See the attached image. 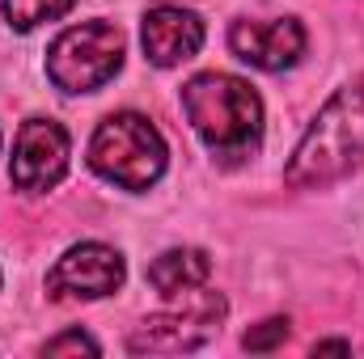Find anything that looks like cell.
<instances>
[{
    "mask_svg": "<svg viewBox=\"0 0 364 359\" xmlns=\"http://www.w3.org/2000/svg\"><path fill=\"white\" fill-rule=\"evenodd\" d=\"M73 4H77V0H4V17H9L13 30L30 34V30H38L43 21L64 17Z\"/></svg>",
    "mask_w": 364,
    "mask_h": 359,
    "instance_id": "cell-11",
    "label": "cell"
},
{
    "mask_svg": "<svg viewBox=\"0 0 364 359\" xmlns=\"http://www.w3.org/2000/svg\"><path fill=\"white\" fill-rule=\"evenodd\" d=\"M166 157L170 153L161 131L136 110L102 118L90 140V170L97 178L114 182L119 190H149L166 174Z\"/></svg>",
    "mask_w": 364,
    "mask_h": 359,
    "instance_id": "cell-3",
    "label": "cell"
},
{
    "mask_svg": "<svg viewBox=\"0 0 364 359\" xmlns=\"http://www.w3.org/2000/svg\"><path fill=\"white\" fill-rule=\"evenodd\" d=\"M123 279H127V267L119 250L102 241H81L47 270V296L51 300H102V296H114Z\"/></svg>",
    "mask_w": 364,
    "mask_h": 359,
    "instance_id": "cell-7",
    "label": "cell"
},
{
    "mask_svg": "<svg viewBox=\"0 0 364 359\" xmlns=\"http://www.w3.org/2000/svg\"><path fill=\"white\" fill-rule=\"evenodd\" d=\"M208 275H212V263H208V254L195 250V245L166 250V254H157V258L149 263V283H153L166 300H174V296L191 292V287H203Z\"/></svg>",
    "mask_w": 364,
    "mask_h": 359,
    "instance_id": "cell-10",
    "label": "cell"
},
{
    "mask_svg": "<svg viewBox=\"0 0 364 359\" xmlns=\"http://www.w3.org/2000/svg\"><path fill=\"white\" fill-rule=\"evenodd\" d=\"M314 355H352V343H314Z\"/></svg>",
    "mask_w": 364,
    "mask_h": 359,
    "instance_id": "cell-14",
    "label": "cell"
},
{
    "mask_svg": "<svg viewBox=\"0 0 364 359\" xmlns=\"http://www.w3.org/2000/svg\"><path fill=\"white\" fill-rule=\"evenodd\" d=\"M68 351H90V355H97L102 347L93 343L90 334H81V330H68V334H60V338H51L43 347V355H68Z\"/></svg>",
    "mask_w": 364,
    "mask_h": 359,
    "instance_id": "cell-13",
    "label": "cell"
},
{
    "mask_svg": "<svg viewBox=\"0 0 364 359\" xmlns=\"http://www.w3.org/2000/svg\"><path fill=\"white\" fill-rule=\"evenodd\" d=\"M284 338H288V317H272V321L250 326L246 338H242V347H246V351H275Z\"/></svg>",
    "mask_w": 364,
    "mask_h": 359,
    "instance_id": "cell-12",
    "label": "cell"
},
{
    "mask_svg": "<svg viewBox=\"0 0 364 359\" xmlns=\"http://www.w3.org/2000/svg\"><path fill=\"white\" fill-rule=\"evenodd\" d=\"M123 30L110 21H85L64 30L47 51V77L64 93H93L102 89L123 68Z\"/></svg>",
    "mask_w": 364,
    "mask_h": 359,
    "instance_id": "cell-4",
    "label": "cell"
},
{
    "mask_svg": "<svg viewBox=\"0 0 364 359\" xmlns=\"http://www.w3.org/2000/svg\"><path fill=\"white\" fill-rule=\"evenodd\" d=\"M68 157H73V140L55 118H26L17 131V144H13L9 178L26 194H43L64 182Z\"/></svg>",
    "mask_w": 364,
    "mask_h": 359,
    "instance_id": "cell-6",
    "label": "cell"
},
{
    "mask_svg": "<svg viewBox=\"0 0 364 359\" xmlns=\"http://www.w3.org/2000/svg\"><path fill=\"white\" fill-rule=\"evenodd\" d=\"M182 110L212 157L237 165L263 144V101L242 77L199 72L182 85Z\"/></svg>",
    "mask_w": 364,
    "mask_h": 359,
    "instance_id": "cell-1",
    "label": "cell"
},
{
    "mask_svg": "<svg viewBox=\"0 0 364 359\" xmlns=\"http://www.w3.org/2000/svg\"><path fill=\"white\" fill-rule=\"evenodd\" d=\"M174 300H182V304L157 313V317H144L132 330L127 351H136V355H144V351L149 355H178V351H199L203 343L216 338V330H220V321L229 313L220 292L191 287V292H182Z\"/></svg>",
    "mask_w": 364,
    "mask_h": 359,
    "instance_id": "cell-5",
    "label": "cell"
},
{
    "mask_svg": "<svg viewBox=\"0 0 364 359\" xmlns=\"http://www.w3.org/2000/svg\"><path fill=\"white\" fill-rule=\"evenodd\" d=\"M203 47V21L199 13L178 4H157L144 13V55L157 68H178Z\"/></svg>",
    "mask_w": 364,
    "mask_h": 359,
    "instance_id": "cell-9",
    "label": "cell"
},
{
    "mask_svg": "<svg viewBox=\"0 0 364 359\" xmlns=\"http://www.w3.org/2000/svg\"><path fill=\"white\" fill-rule=\"evenodd\" d=\"M364 165V77L335 93L318 118L309 123L305 140L296 144L284 182L292 190H322L331 182L348 178Z\"/></svg>",
    "mask_w": 364,
    "mask_h": 359,
    "instance_id": "cell-2",
    "label": "cell"
},
{
    "mask_svg": "<svg viewBox=\"0 0 364 359\" xmlns=\"http://www.w3.org/2000/svg\"><path fill=\"white\" fill-rule=\"evenodd\" d=\"M229 47L237 60L263 72H284L305 55V26L296 17H272V21H233L229 26Z\"/></svg>",
    "mask_w": 364,
    "mask_h": 359,
    "instance_id": "cell-8",
    "label": "cell"
}]
</instances>
